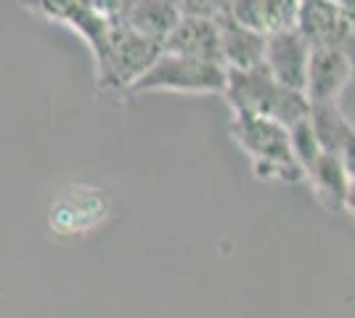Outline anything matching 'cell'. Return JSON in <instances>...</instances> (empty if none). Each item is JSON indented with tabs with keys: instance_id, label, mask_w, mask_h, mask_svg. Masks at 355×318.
Wrapping results in <instances>:
<instances>
[{
	"instance_id": "cell-1",
	"label": "cell",
	"mask_w": 355,
	"mask_h": 318,
	"mask_svg": "<svg viewBox=\"0 0 355 318\" xmlns=\"http://www.w3.org/2000/svg\"><path fill=\"white\" fill-rule=\"evenodd\" d=\"M228 72V69H225ZM225 101L231 112H244L254 117H266L284 125L295 127L308 117V98L305 93L292 91L273 80L266 67H252V69H234L225 75Z\"/></svg>"
},
{
	"instance_id": "cell-2",
	"label": "cell",
	"mask_w": 355,
	"mask_h": 318,
	"mask_svg": "<svg viewBox=\"0 0 355 318\" xmlns=\"http://www.w3.org/2000/svg\"><path fill=\"white\" fill-rule=\"evenodd\" d=\"M231 138L244 152V157L250 159L252 173L260 181L292 183V186L302 183V173H300L295 149H292L289 127H284L273 120H266V117L234 112Z\"/></svg>"
},
{
	"instance_id": "cell-3",
	"label": "cell",
	"mask_w": 355,
	"mask_h": 318,
	"mask_svg": "<svg viewBox=\"0 0 355 318\" xmlns=\"http://www.w3.org/2000/svg\"><path fill=\"white\" fill-rule=\"evenodd\" d=\"M289 136L302 183L311 186L321 207L329 212H353V165L318 146L308 127V117L289 127Z\"/></svg>"
},
{
	"instance_id": "cell-4",
	"label": "cell",
	"mask_w": 355,
	"mask_h": 318,
	"mask_svg": "<svg viewBox=\"0 0 355 318\" xmlns=\"http://www.w3.org/2000/svg\"><path fill=\"white\" fill-rule=\"evenodd\" d=\"M225 67L178 56L170 51H159V56L133 80L125 96H144V93L170 91V93H209L223 96L225 91Z\"/></svg>"
},
{
	"instance_id": "cell-5",
	"label": "cell",
	"mask_w": 355,
	"mask_h": 318,
	"mask_svg": "<svg viewBox=\"0 0 355 318\" xmlns=\"http://www.w3.org/2000/svg\"><path fill=\"white\" fill-rule=\"evenodd\" d=\"M162 43L112 21L104 53L96 59V75L104 91H128L133 80L159 56Z\"/></svg>"
},
{
	"instance_id": "cell-6",
	"label": "cell",
	"mask_w": 355,
	"mask_h": 318,
	"mask_svg": "<svg viewBox=\"0 0 355 318\" xmlns=\"http://www.w3.org/2000/svg\"><path fill=\"white\" fill-rule=\"evenodd\" d=\"M295 30L311 48L353 53V11L331 0H300Z\"/></svg>"
},
{
	"instance_id": "cell-7",
	"label": "cell",
	"mask_w": 355,
	"mask_h": 318,
	"mask_svg": "<svg viewBox=\"0 0 355 318\" xmlns=\"http://www.w3.org/2000/svg\"><path fill=\"white\" fill-rule=\"evenodd\" d=\"M353 80V53L311 48L308 72H305V98L308 104H331L340 101Z\"/></svg>"
},
{
	"instance_id": "cell-8",
	"label": "cell",
	"mask_w": 355,
	"mask_h": 318,
	"mask_svg": "<svg viewBox=\"0 0 355 318\" xmlns=\"http://www.w3.org/2000/svg\"><path fill=\"white\" fill-rule=\"evenodd\" d=\"M308 59H311V46L300 37V32L295 27L266 37L263 67L270 72L273 80H279L286 88L302 93V88H305V72H308Z\"/></svg>"
},
{
	"instance_id": "cell-9",
	"label": "cell",
	"mask_w": 355,
	"mask_h": 318,
	"mask_svg": "<svg viewBox=\"0 0 355 318\" xmlns=\"http://www.w3.org/2000/svg\"><path fill=\"white\" fill-rule=\"evenodd\" d=\"M162 51L186 56V59L209 61L220 64V27L215 19H202V16H180L175 27L164 35Z\"/></svg>"
},
{
	"instance_id": "cell-10",
	"label": "cell",
	"mask_w": 355,
	"mask_h": 318,
	"mask_svg": "<svg viewBox=\"0 0 355 318\" xmlns=\"http://www.w3.org/2000/svg\"><path fill=\"white\" fill-rule=\"evenodd\" d=\"M300 0H234L228 16L241 27L270 37L295 27Z\"/></svg>"
},
{
	"instance_id": "cell-11",
	"label": "cell",
	"mask_w": 355,
	"mask_h": 318,
	"mask_svg": "<svg viewBox=\"0 0 355 318\" xmlns=\"http://www.w3.org/2000/svg\"><path fill=\"white\" fill-rule=\"evenodd\" d=\"M308 127H311L313 138L318 141L321 149L337 154L345 162L353 165V120L345 114L340 101L311 104V109H308Z\"/></svg>"
},
{
	"instance_id": "cell-12",
	"label": "cell",
	"mask_w": 355,
	"mask_h": 318,
	"mask_svg": "<svg viewBox=\"0 0 355 318\" xmlns=\"http://www.w3.org/2000/svg\"><path fill=\"white\" fill-rule=\"evenodd\" d=\"M180 19L175 0H122L117 6V24L144 35L148 40H159L175 27Z\"/></svg>"
},
{
	"instance_id": "cell-13",
	"label": "cell",
	"mask_w": 355,
	"mask_h": 318,
	"mask_svg": "<svg viewBox=\"0 0 355 318\" xmlns=\"http://www.w3.org/2000/svg\"><path fill=\"white\" fill-rule=\"evenodd\" d=\"M220 27V61L228 72L234 69H252L263 64L266 37L257 32L241 27L231 16L218 19Z\"/></svg>"
},
{
	"instance_id": "cell-14",
	"label": "cell",
	"mask_w": 355,
	"mask_h": 318,
	"mask_svg": "<svg viewBox=\"0 0 355 318\" xmlns=\"http://www.w3.org/2000/svg\"><path fill=\"white\" fill-rule=\"evenodd\" d=\"M180 16H202V19H223L234 0H175Z\"/></svg>"
},
{
	"instance_id": "cell-15",
	"label": "cell",
	"mask_w": 355,
	"mask_h": 318,
	"mask_svg": "<svg viewBox=\"0 0 355 318\" xmlns=\"http://www.w3.org/2000/svg\"><path fill=\"white\" fill-rule=\"evenodd\" d=\"M331 3H337V6H342V8L353 11V0H331Z\"/></svg>"
}]
</instances>
